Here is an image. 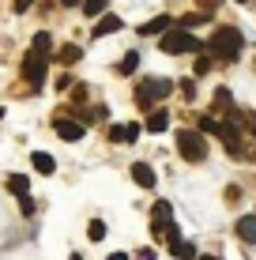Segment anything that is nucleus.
<instances>
[{"instance_id": "nucleus-1", "label": "nucleus", "mask_w": 256, "mask_h": 260, "mask_svg": "<svg viewBox=\"0 0 256 260\" xmlns=\"http://www.w3.org/2000/svg\"><path fill=\"white\" fill-rule=\"evenodd\" d=\"M241 46H245L241 30H234V26H218V30L211 34V42H207V53L218 57V60H234L237 53H241Z\"/></svg>"}, {"instance_id": "nucleus-2", "label": "nucleus", "mask_w": 256, "mask_h": 260, "mask_svg": "<svg viewBox=\"0 0 256 260\" xmlns=\"http://www.w3.org/2000/svg\"><path fill=\"white\" fill-rule=\"evenodd\" d=\"M162 53H170V57H177V53H200L204 46H200L196 34H189V26L185 30H162Z\"/></svg>"}, {"instance_id": "nucleus-3", "label": "nucleus", "mask_w": 256, "mask_h": 260, "mask_svg": "<svg viewBox=\"0 0 256 260\" xmlns=\"http://www.w3.org/2000/svg\"><path fill=\"white\" fill-rule=\"evenodd\" d=\"M177 151L185 162H204L207 158V143H204V132H192V128H181L177 132Z\"/></svg>"}, {"instance_id": "nucleus-4", "label": "nucleus", "mask_w": 256, "mask_h": 260, "mask_svg": "<svg viewBox=\"0 0 256 260\" xmlns=\"http://www.w3.org/2000/svg\"><path fill=\"white\" fill-rule=\"evenodd\" d=\"M46 64H49V53H42V49L30 46V53L23 57V79L34 87V91L46 83Z\"/></svg>"}, {"instance_id": "nucleus-5", "label": "nucleus", "mask_w": 256, "mask_h": 260, "mask_svg": "<svg viewBox=\"0 0 256 260\" xmlns=\"http://www.w3.org/2000/svg\"><path fill=\"white\" fill-rule=\"evenodd\" d=\"M170 91H173L170 79H143V83L136 87V106H139V110H151L155 98H166Z\"/></svg>"}, {"instance_id": "nucleus-6", "label": "nucleus", "mask_w": 256, "mask_h": 260, "mask_svg": "<svg viewBox=\"0 0 256 260\" xmlns=\"http://www.w3.org/2000/svg\"><path fill=\"white\" fill-rule=\"evenodd\" d=\"M170 222H173V208H170L166 200H158L155 208H151V230H155V234H162Z\"/></svg>"}, {"instance_id": "nucleus-7", "label": "nucleus", "mask_w": 256, "mask_h": 260, "mask_svg": "<svg viewBox=\"0 0 256 260\" xmlns=\"http://www.w3.org/2000/svg\"><path fill=\"white\" fill-rule=\"evenodd\" d=\"M83 132H87V124H79V121H57V136L60 140H68V143H76V140H83Z\"/></svg>"}, {"instance_id": "nucleus-8", "label": "nucleus", "mask_w": 256, "mask_h": 260, "mask_svg": "<svg viewBox=\"0 0 256 260\" xmlns=\"http://www.w3.org/2000/svg\"><path fill=\"white\" fill-rule=\"evenodd\" d=\"M136 136H139V124H132V121L113 124V128H109V140H113V143H132Z\"/></svg>"}, {"instance_id": "nucleus-9", "label": "nucleus", "mask_w": 256, "mask_h": 260, "mask_svg": "<svg viewBox=\"0 0 256 260\" xmlns=\"http://www.w3.org/2000/svg\"><path fill=\"white\" fill-rule=\"evenodd\" d=\"M121 30V15H102L94 23V38H105V34H117Z\"/></svg>"}, {"instance_id": "nucleus-10", "label": "nucleus", "mask_w": 256, "mask_h": 260, "mask_svg": "<svg viewBox=\"0 0 256 260\" xmlns=\"http://www.w3.org/2000/svg\"><path fill=\"white\" fill-rule=\"evenodd\" d=\"M132 177H136V185H143V189H155V170L147 162H136L132 166Z\"/></svg>"}, {"instance_id": "nucleus-11", "label": "nucleus", "mask_w": 256, "mask_h": 260, "mask_svg": "<svg viewBox=\"0 0 256 260\" xmlns=\"http://www.w3.org/2000/svg\"><path fill=\"white\" fill-rule=\"evenodd\" d=\"M170 15H155V19H147L143 26H139V34H162V30H170Z\"/></svg>"}, {"instance_id": "nucleus-12", "label": "nucleus", "mask_w": 256, "mask_h": 260, "mask_svg": "<svg viewBox=\"0 0 256 260\" xmlns=\"http://www.w3.org/2000/svg\"><path fill=\"white\" fill-rule=\"evenodd\" d=\"M30 162H34V170H38V174H53V170H57V162H53V155H46V151H34L30 155Z\"/></svg>"}, {"instance_id": "nucleus-13", "label": "nucleus", "mask_w": 256, "mask_h": 260, "mask_svg": "<svg viewBox=\"0 0 256 260\" xmlns=\"http://www.w3.org/2000/svg\"><path fill=\"white\" fill-rule=\"evenodd\" d=\"M237 238H241V241H249V245L256 241V215H245V219L237 222Z\"/></svg>"}, {"instance_id": "nucleus-14", "label": "nucleus", "mask_w": 256, "mask_h": 260, "mask_svg": "<svg viewBox=\"0 0 256 260\" xmlns=\"http://www.w3.org/2000/svg\"><path fill=\"white\" fill-rule=\"evenodd\" d=\"M166 124H170V113H166V110H155L151 117H147V132H166Z\"/></svg>"}, {"instance_id": "nucleus-15", "label": "nucleus", "mask_w": 256, "mask_h": 260, "mask_svg": "<svg viewBox=\"0 0 256 260\" xmlns=\"http://www.w3.org/2000/svg\"><path fill=\"white\" fill-rule=\"evenodd\" d=\"M215 110H223V113L234 110V98H230V91H226V87H218V91H215Z\"/></svg>"}, {"instance_id": "nucleus-16", "label": "nucleus", "mask_w": 256, "mask_h": 260, "mask_svg": "<svg viewBox=\"0 0 256 260\" xmlns=\"http://www.w3.org/2000/svg\"><path fill=\"white\" fill-rule=\"evenodd\" d=\"M136 64H139V53H125V57H121V64H117V72H121V76H132Z\"/></svg>"}, {"instance_id": "nucleus-17", "label": "nucleus", "mask_w": 256, "mask_h": 260, "mask_svg": "<svg viewBox=\"0 0 256 260\" xmlns=\"http://www.w3.org/2000/svg\"><path fill=\"white\" fill-rule=\"evenodd\" d=\"M26 189H30V181H26V177H19V174H12V177H8V192H15V196H23Z\"/></svg>"}, {"instance_id": "nucleus-18", "label": "nucleus", "mask_w": 256, "mask_h": 260, "mask_svg": "<svg viewBox=\"0 0 256 260\" xmlns=\"http://www.w3.org/2000/svg\"><path fill=\"white\" fill-rule=\"evenodd\" d=\"M34 49H42V53H53V34H46V30H38L34 34V42H30Z\"/></svg>"}, {"instance_id": "nucleus-19", "label": "nucleus", "mask_w": 256, "mask_h": 260, "mask_svg": "<svg viewBox=\"0 0 256 260\" xmlns=\"http://www.w3.org/2000/svg\"><path fill=\"white\" fill-rule=\"evenodd\" d=\"M57 57H60V60H64V64H76V60H79V57H83V49H79V46H64V49H60V53H57Z\"/></svg>"}, {"instance_id": "nucleus-20", "label": "nucleus", "mask_w": 256, "mask_h": 260, "mask_svg": "<svg viewBox=\"0 0 256 260\" xmlns=\"http://www.w3.org/2000/svg\"><path fill=\"white\" fill-rule=\"evenodd\" d=\"M170 253H173V256H196V249H192L189 241H181V238H177V241L170 245Z\"/></svg>"}, {"instance_id": "nucleus-21", "label": "nucleus", "mask_w": 256, "mask_h": 260, "mask_svg": "<svg viewBox=\"0 0 256 260\" xmlns=\"http://www.w3.org/2000/svg\"><path fill=\"white\" fill-rule=\"evenodd\" d=\"M102 12H105V0H83V15L94 19V15H102Z\"/></svg>"}, {"instance_id": "nucleus-22", "label": "nucleus", "mask_w": 256, "mask_h": 260, "mask_svg": "<svg viewBox=\"0 0 256 260\" xmlns=\"http://www.w3.org/2000/svg\"><path fill=\"white\" fill-rule=\"evenodd\" d=\"M87 234H91V241H102V238H105V222H102V219H94L91 226H87Z\"/></svg>"}, {"instance_id": "nucleus-23", "label": "nucleus", "mask_w": 256, "mask_h": 260, "mask_svg": "<svg viewBox=\"0 0 256 260\" xmlns=\"http://www.w3.org/2000/svg\"><path fill=\"white\" fill-rule=\"evenodd\" d=\"M204 19H207V12H192V15H185V19H181V26H200Z\"/></svg>"}, {"instance_id": "nucleus-24", "label": "nucleus", "mask_w": 256, "mask_h": 260, "mask_svg": "<svg viewBox=\"0 0 256 260\" xmlns=\"http://www.w3.org/2000/svg\"><path fill=\"white\" fill-rule=\"evenodd\" d=\"M200 132H218V121L215 117H200Z\"/></svg>"}, {"instance_id": "nucleus-25", "label": "nucleus", "mask_w": 256, "mask_h": 260, "mask_svg": "<svg viewBox=\"0 0 256 260\" xmlns=\"http://www.w3.org/2000/svg\"><path fill=\"white\" fill-rule=\"evenodd\" d=\"M207 72H211V57H200L196 60V76H207Z\"/></svg>"}, {"instance_id": "nucleus-26", "label": "nucleus", "mask_w": 256, "mask_h": 260, "mask_svg": "<svg viewBox=\"0 0 256 260\" xmlns=\"http://www.w3.org/2000/svg\"><path fill=\"white\" fill-rule=\"evenodd\" d=\"M181 94H185V98H196V83H192V79H185V83H181Z\"/></svg>"}, {"instance_id": "nucleus-27", "label": "nucleus", "mask_w": 256, "mask_h": 260, "mask_svg": "<svg viewBox=\"0 0 256 260\" xmlns=\"http://www.w3.org/2000/svg\"><path fill=\"white\" fill-rule=\"evenodd\" d=\"M12 8H15V12H19V15H23V12H30V8H34V0H15Z\"/></svg>"}, {"instance_id": "nucleus-28", "label": "nucleus", "mask_w": 256, "mask_h": 260, "mask_svg": "<svg viewBox=\"0 0 256 260\" xmlns=\"http://www.w3.org/2000/svg\"><path fill=\"white\" fill-rule=\"evenodd\" d=\"M215 8H218V0H200V12H207V15H211Z\"/></svg>"}, {"instance_id": "nucleus-29", "label": "nucleus", "mask_w": 256, "mask_h": 260, "mask_svg": "<svg viewBox=\"0 0 256 260\" xmlns=\"http://www.w3.org/2000/svg\"><path fill=\"white\" fill-rule=\"evenodd\" d=\"M60 4H64V8H79L83 0H60Z\"/></svg>"}, {"instance_id": "nucleus-30", "label": "nucleus", "mask_w": 256, "mask_h": 260, "mask_svg": "<svg viewBox=\"0 0 256 260\" xmlns=\"http://www.w3.org/2000/svg\"><path fill=\"white\" fill-rule=\"evenodd\" d=\"M249 124H252V136H256V117H249Z\"/></svg>"}, {"instance_id": "nucleus-31", "label": "nucleus", "mask_w": 256, "mask_h": 260, "mask_svg": "<svg viewBox=\"0 0 256 260\" xmlns=\"http://www.w3.org/2000/svg\"><path fill=\"white\" fill-rule=\"evenodd\" d=\"M237 4H249V0H237Z\"/></svg>"}, {"instance_id": "nucleus-32", "label": "nucleus", "mask_w": 256, "mask_h": 260, "mask_svg": "<svg viewBox=\"0 0 256 260\" xmlns=\"http://www.w3.org/2000/svg\"><path fill=\"white\" fill-rule=\"evenodd\" d=\"M0 117H4V110H0Z\"/></svg>"}]
</instances>
